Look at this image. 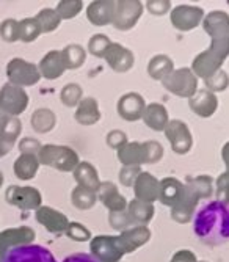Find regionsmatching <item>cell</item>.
<instances>
[{"instance_id":"cell-1","label":"cell","mask_w":229,"mask_h":262,"mask_svg":"<svg viewBox=\"0 0 229 262\" xmlns=\"http://www.w3.org/2000/svg\"><path fill=\"white\" fill-rule=\"evenodd\" d=\"M193 232L209 247L224 245L229 239V210L227 204L218 200H209L202 204L192 219Z\"/></svg>"},{"instance_id":"cell-2","label":"cell","mask_w":229,"mask_h":262,"mask_svg":"<svg viewBox=\"0 0 229 262\" xmlns=\"http://www.w3.org/2000/svg\"><path fill=\"white\" fill-rule=\"evenodd\" d=\"M229 55V38L212 39L211 47L195 57L192 63V73L199 79H209L217 71L221 69L223 63Z\"/></svg>"},{"instance_id":"cell-3","label":"cell","mask_w":229,"mask_h":262,"mask_svg":"<svg viewBox=\"0 0 229 262\" xmlns=\"http://www.w3.org/2000/svg\"><path fill=\"white\" fill-rule=\"evenodd\" d=\"M36 157L39 165L51 166V168H55L63 173L74 171L77 163L80 162L79 154L73 148L63 145H44L41 146Z\"/></svg>"},{"instance_id":"cell-4","label":"cell","mask_w":229,"mask_h":262,"mask_svg":"<svg viewBox=\"0 0 229 262\" xmlns=\"http://www.w3.org/2000/svg\"><path fill=\"white\" fill-rule=\"evenodd\" d=\"M162 85L177 98H192L198 90V77L192 73L190 68H180L168 74L162 80Z\"/></svg>"},{"instance_id":"cell-5","label":"cell","mask_w":229,"mask_h":262,"mask_svg":"<svg viewBox=\"0 0 229 262\" xmlns=\"http://www.w3.org/2000/svg\"><path fill=\"white\" fill-rule=\"evenodd\" d=\"M7 77L8 83L16 85L19 88L33 86L41 80V74L38 66L24 60V58H13L7 64Z\"/></svg>"},{"instance_id":"cell-6","label":"cell","mask_w":229,"mask_h":262,"mask_svg":"<svg viewBox=\"0 0 229 262\" xmlns=\"http://www.w3.org/2000/svg\"><path fill=\"white\" fill-rule=\"evenodd\" d=\"M143 4L140 0H120L114 2V13L111 24L117 30L127 32L135 27V24L143 14Z\"/></svg>"},{"instance_id":"cell-7","label":"cell","mask_w":229,"mask_h":262,"mask_svg":"<svg viewBox=\"0 0 229 262\" xmlns=\"http://www.w3.org/2000/svg\"><path fill=\"white\" fill-rule=\"evenodd\" d=\"M199 200L201 198H199L198 192L193 188V185L187 181L184 185H182V192H180L179 200L171 207V219L176 223H180V225L192 222Z\"/></svg>"},{"instance_id":"cell-8","label":"cell","mask_w":229,"mask_h":262,"mask_svg":"<svg viewBox=\"0 0 229 262\" xmlns=\"http://www.w3.org/2000/svg\"><path fill=\"white\" fill-rule=\"evenodd\" d=\"M29 107V94L24 88L5 83L0 88V112L8 116H19Z\"/></svg>"},{"instance_id":"cell-9","label":"cell","mask_w":229,"mask_h":262,"mask_svg":"<svg viewBox=\"0 0 229 262\" xmlns=\"http://www.w3.org/2000/svg\"><path fill=\"white\" fill-rule=\"evenodd\" d=\"M5 201L20 210H36L42 206V196L35 187L10 185L5 192Z\"/></svg>"},{"instance_id":"cell-10","label":"cell","mask_w":229,"mask_h":262,"mask_svg":"<svg viewBox=\"0 0 229 262\" xmlns=\"http://www.w3.org/2000/svg\"><path fill=\"white\" fill-rule=\"evenodd\" d=\"M0 262H57V259L51 250L32 244L5 251Z\"/></svg>"},{"instance_id":"cell-11","label":"cell","mask_w":229,"mask_h":262,"mask_svg":"<svg viewBox=\"0 0 229 262\" xmlns=\"http://www.w3.org/2000/svg\"><path fill=\"white\" fill-rule=\"evenodd\" d=\"M167 140L170 141L171 149L179 154V156H184L187 154L192 146H193V137L192 132L189 129V126L180 121V120H171L168 121L167 127L164 129Z\"/></svg>"},{"instance_id":"cell-12","label":"cell","mask_w":229,"mask_h":262,"mask_svg":"<svg viewBox=\"0 0 229 262\" xmlns=\"http://www.w3.org/2000/svg\"><path fill=\"white\" fill-rule=\"evenodd\" d=\"M89 251L98 262H120L124 256L118 247L117 235H98L89 242Z\"/></svg>"},{"instance_id":"cell-13","label":"cell","mask_w":229,"mask_h":262,"mask_svg":"<svg viewBox=\"0 0 229 262\" xmlns=\"http://www.w3.org/2000/svg\"><path fill=\"white\" fill-rule=\"evenodd\" d=\"M204 10L201 7H193V5H177L171 10L170 20L173 27L179 32H190L196 29L202 17H204Z\"/></svg>"},{"instance_id":"cell-14","label":"cell","mask_w":229,"mask_h":262,"mask_svg":"<svg viewBox=\"0 0 229 262\" xmlns=\"http://www.w3.org/2000/svg\"><path fill=\"white\" fill-rule=\"evenodd\" d=\"M102 58L107 61V64L114 71V73H121V74L130 71L135 63L133 52L129 51L127 47H124L118 42H113V41L107 46Z\"/></svg>"},{"instance_id":"cell-15","label":"cell","mask_w":229,"mask_h":262,"mask_svg":"<svg viewBox=\"0 0 229 262\" xmlns=\"http://www.w3.org/2000/svg\"><path fill=\"white\" fill-rule=\"evenodd\" d=\"M149 239H151V231L148 226H132L121 231V234L117 235V242L123 254L133 253L135 250L146 245Z\"/></svg>"},{"instance_id":"cell-16","label":"cell","mask_w":229,"mask_h":262,"mask_svg":"<svg viewBox=\"0 0 229 262\" xmlns=\"http://www.w3.org/2000/svg\"><path fill=\"white\" fill-rule=\"evenodd\" d=\"M35 237H36V234L30 226L5 229L0 232V250H2V253H5L16 247L32 245L35 242Z\"/></svg>"},{"instance_id":"cell-17","label":"cell","mask_w":229,"mask_h":262,"mask_svg":"<svg viewBox=\"0 0 229 262\" xmlns=\"http://www.w3.org/2000/svg\"><path fill=\"white\" fill-rule=\"evenodd\" d=\"M36 222L55 235L64 234L67 225H70V220L63 212L49 206H41L39 209H36Z\"/></svg>"},{"instance_id":"cell-18","label":"cell","mask_w":229,"mask_h":262,"mask_svg":"<svg viewBox=\"0 0 229 262\" xmlns=\"http://www.w3.org/2000/svg\"><path fill=\"white\" fill-rule=\"evenodd\" d=\"M146 104L142 94L139 93H126L118 99L117 110L118 115L126 121H139L142 120V115Z\"/></svg>"},{"instance_id":"cell-19","label":"cell","mask_w":229,"mask_h":262,"mask_svg":"<svg viewBox=\"0 0 229 262\" xmlns=\"http://www.w3.org/2000/svg\"><path fill=\"white\" fill-rule=\"evenodd\" d=\"M132 187H133L135 200H139V201L152 204L158 198V179L154 178L148 171H142L136 176Z\"/></svg>"},{"instance_id":"cell-20","label":"cell","mask_w":229,"mask_h":262,"mask_svg":"<svg viewBox=\"0 0 229 262\" xmlns=\"http://www.w3.org/2000/svg\"><path fill=\"white\" fill-rule=\"evenodd\" d=\"M98 200L110 210V212H123L127 209V200L120 193V190L117 184H113L110 181L101 182L98 188Z\"/></svg>"},{"instance_id":"cell-21","label":"cell","mask_w":229,"mask_h":262,"mask_svg":"<svg viewBox=\"0 0 229 262\" xmlns=\"http://www.w3.org/2000/svg\"><path fill=\"white\" fill-rule=\"evenodd\" d=\"M202 29L212 39L229 38V16L224 11H212L202 17Z\"/></svg>"},{"instance_id":"cell-22","label":"cell","mask_w":229,"mask_h":262,"mask_svg":"<svg viewBox=\"0 0 229 262\" xmlns=\"http://www.w3.org/2000/svg\"><path fill=\"white\" fill-rule=\"evenodd\" d=\"M189 105L199 118H211L218 108V99L208 90H196L193 96L189 98Z\"/></svg>"},{"instance_id":"cell-23","label":"cell","mask_w":229,"mask_h":262,"mask_svg":"<svg viewBox=\"0 0 229 262\" xmlns=\"http://www.w3.org/2000/svg\"><path fill=\"white\" fill-rule=\"evenodd\" d=\"M114 13V2L113 0H95L86 8L88 20L96 27H104L111 24Z\"/></svg>"},{"instance_id":"cell-24","label":"cell","mask_w":229,"mask_h":262,"mask_svg":"<svg viewBox=\"0 0 229 262\" xmlns=\"http://www.w3.org/2000/svg\"><path fill=\"white\" fill-rule=\"evenodd\" d=\"M36 66H38V71H39L41 77L48 79V80H55V79L61 77L64 74V71H66L64 63L61 60L60 51L48 52L41 58L39 64H36Z\"/></svg>"},{"instance_id":"cell-25","label":"cell","mask_w":229,"mask_h":262,"mask_svg":"<svg viewBox=\"0 0 229 262\" xmlns=\"http://www.w3.org/2000/svg\"><path fill=\"white\" fill-rule=\"evenodd\" d=\"M142 120L149 129H152L155 132H162L170 121V116H168V110L162 104L152 102L145 107Z\"/></svg>"},{"instance_id":"cell-26","label":"cell","mask_w":229,"mask_h":262,"mask_svg":"<svg viewBox=\"0 0 229 262\" xmlns=\"http://www.w3.org/2000/svg\"><path fill=\"white\" fill-rule=\"evenodd\" d=\"M126 212L130 220V226H148V223L154 217L155 209H154V204L132 200L130 203H127Z\"/></svg>"},{"instance_id":"cell-27","label":"cell","mask_w":229,"mask_h":262,"mask_svg":"<svg viewBox=\"0 0 229 262\" xmlns=\"http://www.w3.org/2000/svg\"><path fill=\"white\" fill-rule=\"evenodd\" d=\"M73 173H74V179L77 185L86 190H91V192H95V193L98 192V188L101 185V179H99L98 170L89 162H79Z\"/></svg>"},{"instance_id":"cell-28","label":"cell","mask_w":229,"mask_h":262,"mask_svg":"<svg viewBox=\"0 0 229 262\" xmlns=\"http://www.w3.org/2000/svg\"><path fill=\"white\" fill-rule=\"evenodd\" d=\"M76 121L82 126H93L101 120L99 104L95 98H82L76 110Z\"/></svg>"},{"instance_id":"cell-29","label":"cell","mask_w":229,"mask_h":262,"mask_svg":"<svg viewBox=\"0 0 229 262\" xmlns=\"http://www.w3.org/2000/svg\"><path fill=\"white\" fill-rule=\"evenodd\" d=\"M182 184L179 179L176 178H164L158 181V198L157 201H160L164 206L173 207L176 204V201L180 196L182 192Z\"/></svg>"},{"instance_id":"cell-30","label":"cell","mask_w":229,"mask_h":262,"mask_svg":"<svg viewBox=\"0 0 229 262\" xmlns=\"http://www.w3.org/2000/svg\"><path fill=\"white\" fill-rule=\"evenodd\" d=\"M13 170L17 179L20 181H30L36 176L39 170V162L36 156L30 154H20L13 165Z\"/></svg>"},{"instance_id":"cell-31","label":"cell","mask_w":229,"mask_h":262,"mask_svg":"<svg viewBox=\"0 0 229 262\" xmlns=\"http://www.w3.org/2000/svg\"><path fill=\"white\" fill-rule=\"evenodd\" d=\"M174 71V61L168 55H155L149 60L148 63V74L154 80L162 82L168 74H171Z\"/></svg>"},{"instance_id":"cell-32","label":"cell","mask_w":229,"mask_h":262,"mask_svg":"<svg viewBox=\"0 0 229 262\" xmlns=\"http://www.w3.org/2000/svg\"><path fill=\"white\" fill-rule=\"evenodd\" d=\"M30 124L35 132L48 134L55 129L57 126V115L51 108H38L33 112L30 118Z\"/></svg>"},{"instance_id":"cell-33","label":"cell","mask_w":229,"mask_h":262,"mask_svg":"<svg viewBox=\"0 0 229 262\" xmlns=\"http://www.w3.org/2000/svg\"><path fill=\"white\" fill-rule=\"evenodd\" d=\"M117 157L124 166H142L143 165L142 143L127 141L124 146H121L117 151Z\"/></svg>"},{"instance_id":"cell-34","label":"cell","mask_w":229,"mask_h":262,"mask_svg":"<svg viewBox=\"0 0 229 262\" xmlns=\"http://www.w3.org/2000/svg\"><path fill=\"white\" fill-rule=\"evenodd\" d=\"M60 54L66 69H79L86 60V51L80 44H67Z\"/></svg>"},{"instance_id":"cell-35","label":"cell","mask_w":229,"mask_h":262,"mask_svg":"<svg viewBox=\"0 0 229 262\" xmlns=\"http://www.w3.org/2000/svg\"><path fill=\"white\" fill-rule=\"evenodd\" d=\"M71 201L74 204V207H77L79 210H88L91 207H95L96 201H98V195L91 190H86L80 185H77L73 193H71Z\"/></svg>"},{"instance_id":"cell-36","label":"cell","mask_w":229,"mask_h":262,"mask_svg":"<svg viewBox=\"0 0 229 262\" xmlns=\"http://www.w3.org/2000/svg\"><path fill=\"white\" fill-rule=\"evenodd\" d=\"M35 19H36L38 26L41 29V33H52L60 27V24H61V19L58 17V14L55 13L54 8L41 10Z\"/></svg>"},{"instance_id":"cell-37","label":"cell","mask_w":229,"mask_h":262,"mask_svg":"<svg viewBox=\"0 0 229 262\" xmlns=\"http://www.w3.org/2000/svg\"><path fill=\"white\" fill-rule=\"evenodd\" d=\"M83 98V90L79 83H67L61 88L60 93V101L64 107H77L79 102Z\"/></svg>"},{"instance_id":"cell-38","label":"cell","mask_w":229,"mask_h":262,"mask_svg":"<svg viewBox=\"0 0 229 262\" xmlns=\"http://www.w3.org/2000/svg\"><path fill=\"white\" fill-rule=\"evenodd\" d=\"M41 35V29L35 17H26L19 22V39L22 42H33Z\"/></svg>"},{"instance_id":"cell-39","label":"cell","mask_w":229,"mask_h":262,"mask_svg":"<svg viewBox=\"0 0 229 262\" xmlns=\"http://www.w3.org/2000/svg\"><path fill=\"white\" fill-rule=\"evenodd\" d=\"M187 181L193 185L201 200H211L214 193V181L208 174H201L196 178H187Z\"/></svg>"},{"instance_id":"cell-40","label":"cell","mask_w":229,"mask_h":262,"mask_svg":"<svg viewBox=\"0 0 229 262\" xmlns=\"http://www.w3.org/2000/svg\"><path fill=\"white\" fill-rule=\"evenodd\" d=\"M83 8V2L82 0H61L58 2L55 13L58 14V17L63 19H74Z\"/></svg>"},{"instance_id":"cell-41","label":"cell","mask_w":229,"mask_h":262,"mask_svg":"<svg viewBox=\"0 0 229 262\" xmlns=\"http://www.w3.org/2000/svg\"><path fill=\"white\" fill-rule=\"evenodd\" d=\"M142 152H143V165L157 163L164 157V146L155 140H149L142 143Z\"/></svg>"},{"instance_id":"cell-42","label":"cell","mask_w":229,"mask_h":262,"mask_svg":"<svg viewBox=\"0 0 229 262\" xmlns=\"http://www.w3.org/2000/svg\"><path fill=\"white\" fill-rule=\"evenodd\" d=\"M22 130V123L19 118L16 116H7V120L2 126V129H0V137L11 141V143H16L19 134Z\"/></svg>"},{"instance_id":"cell-43","label":"cell","mask_w":229,"mask_h":262,"mask_svg":"<svg viewBox=\"0 0 229 262\" xmlns=\"http://www.w3.org/2000/svg\"><path fill=\"white\" fill-rule=\"evenodd\" d=\"M110 38L104 33H98V35H93L89 38L88 41V52L91 55H95L98 58H102L105 49H107V46L110 44Z\"/></svg>"},{"instance_id":"cell-44","label":"cell","mask_w":229,"mask_h":262,"mask_svg":"<svg viewBox=\"0 0 229 262\" xmlns=\"http://www.w3.org/2000/svg\"><path fill=\"white\" fill-rule=\"evenodd\" d=\"M229 79H227V73L224 69H220L214 76H211L209 79H204V85L208 86L211 93H218V91H224L227 88Z\"/></svg>"},{"instance_id":"cell-45","label":"cell","mask_w":229,"mask_h":262,"mask_svg":"<svg viewBox=\"0 0 229 262\" xmlns=\"http://www.w3.org/2000/svg\"><path fill=\"white\" fill-rule=\"evenodd\" d=\"M0 36L7 42L19 41V20L16 19H5L0 24Z\"/></svg>"},{"instance_id":"cell-46","label":"cell","mask_w":229,"mask_h":262,"mask_svg":"<svg viewBox=\"0 0 229 262\" xmlns=\"http://www.w3.org/2000/svg\"><path fill=\"white\" fill-rule=\"evenodd\" d=\"M67 237H70L71 241L74 242H86L91 239V232L89 229L82 225V223H77V222H71L66 228V232H64Z\"/></svg>"},{"instance_id":"cell-47","label":"cell","mask_w":229,"mask_h":262,"mask_svg":"<svg viewBox=\"0 0 229 262\" xmlns=\"http://www.w3.org/2000/svg\"><path fill=\"white\" fill-rule=\"evenodd\" d=\"M108 223L113 229L117 231H124L130 226V220H129V215L127 212L123 210V212H110L108 213Z\"/></svg>"},{"instance_id":"cell-48","label":"cell","mask_w":229,"mask_h":262,"mask_svg":"<svg viewBox=\"0 0 229 262\" xmlns=\"http://www.w3.org/2000/svg\"><path fill=\"white\" fill-rule=\"evenodd\" d=\"M41 146H42V145L39 143V140L32 138V137L22 138V140L19 141V145H17L20 154H30V156H38Z\"/></svg>"},{"instance_id":"cell-49","label":"cell","mask_w":229,"mask_h":262,"mask_svg":"<svg viewBox=\"0 0 229 262\" xmlns=\"http://www.w3.org/2000/svg\"><path fill=\"white\" fill-rule=\"evenodd\" d=\"M142 173V166H123L121 171H120V182L124 187H132L136 176Z\"/></svg>"},{"instance_id":"cell-50","label":"cell","mask_w":229,"mask_h":262,"mask_svg":"<svg viewBox=\"0 0 229 262\" xmlns=\"http://www.w3.org/2000/svg\"><path fill=\"white\" fill-rule=\"evenodd\" d=\"M171 2L170 0H148L146 10L154 16H164L170 11Z\"/></svg>"},{"instance_id":"cell-51","label":"cell","mask_w":229,"mask_h":262,"mask_svg":"<svg viewBox=\"0 0 229 262\" xmlns=\"http://www.w3.org/2000/svg\"><path fill=\"white\" fill-rule=\"evenodd\" d=\"M105 141H107V146L118 151L121 146H124L127 143V135L123 130H111V132L107 134Z\"/></svg>"},{"instance_id":"cell-52","label":"cell","mask_w":229,"mask_h":262,"mask_svg":"<svg viewBox=\"0 0 229 262\" xmlns=\"http://www.w3.org/2000/svg\"><path fill=\"white\" fill-rule=\"evenodd\" d=\"M229 174H227V171H224L223 174H220L218 176V179H217V200L218 201H223V203H226L227 204V184H229Z\"/></svg>"},{"instance_id":"cell-53","label":"cell","mask_w":229,"mask_h":262,"mask_svg":"<svg viewBox=\"0 0 229 262\" xmlns=\"http://www.w3.org/2000/svg\"><path fill=\"white\" fill-rule=\"evenodd\" d=\"M170 262H198V259H196L195 253L190 251V250H179V251L171 257Z\"/></svg>"},{"instance_id":"cell-54","label":"cell","mask_w":229,"mask_h":262,"mask_svg":"<svg viewBox=\"0 0 229 262\" xmlns=\"http://www.w3.org/2000/svg\"><path fill=\"white\" fill-rule=\"evenodd\" d=\"M63 262H98L91 254H86V253H74L71 256L64 257Z\"/></svg>"},{"instance_id":"cell-55","label":"cell","mask_w":229,"mask_h":262,"mask_svg":"<svg viewBox=\"0 0 229 262\" xmlns=\"http://www.w3.org/2000/svg\"><path fill=\"white\" fill-rule=\"evenodd\" d=\"M13 148H14V143H11V141H8V140L0 137V159L5 157Z\"/></svg>"},{"instance_id":"cell-56","label":"cell","mask_w":229,"mask_h":262,"mask_svg":"<svg viewBox=\"0 0 229 262\" xmlns=\"http://www.w3.org/2000/svg\"><path fill=\"white\" fill-rule=\"evenodd\" d=\"M7 116H8V115H5V113L0 112V129H2V126H4V123H5V120H7Z\"/></svg>"},{"instance_id":"cell-57","label":"cell","mask_w":229,"mask_h":262,"mask_svg":"<svg viewBox=\"0 0 229 262\" xmlns=\"http://www.w3.org/2000/svg\"><path fill=\"white\" fill-rule=\"evenodd\" d=\"M2 185H4V174L0 171V188H2Z\"/></svg>"},{"instance_id":"cell-58","label":"cell","mask_w":229,"mask_h":262,"mask_svg":"<svg viewBox=\"0 0 229 262\" xmlns=\"http://www.w3.org/2000/svg\"><path fill=\"white\" fill-rule=\"evenodd\" d=\"M4 256V253H2V250H0V257H2Z\"/></svg>"},{"instance_id":"cell-59","label":"cell","mask_w":229,"mask_h":262,"mask_svg":"<svg viewBox=\"0 0 229 262\" xmlns=\"http://www.w3.org/2000/svg\"><path fill=\"white\" fill-rule=\"evenodd\" d=\"M198 262H205V260H198Z\"/></svg>"}]
</instances>
